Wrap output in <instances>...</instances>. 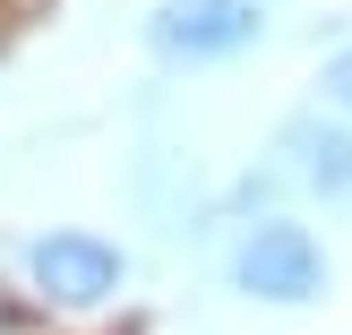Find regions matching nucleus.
<instances>
[{"instance_id": "obj_2", "label": "nucleus", "mask_w": 352, "mask_h": 335, "mask_svg": "<svg viewBox=\"0 0 352 335\" xmlns=\"http://www.w3.org/2000/svg\"><path fill=\"white\" fill-rule=\"evenodd\" d=\"M258 34H267L258 0H164V9L146 17V43L164 52V61H232Z\"/></svg>"}, {"instance_id": "obj_4", "label": "nucleus", "mask_w": 352, "mask_h": 335, "mask_svg": "<svg viewBox=\"0 0 352 335\" xmlns=\"http://www.w3.org/2000/svg\"><path fill=\"white\" fill-rule=\"evenodd\" d=\"M292 155H301V181L327 189V198H352V138L344 129H292Z\"/></svg>"}, {"instance_id": "obj_5", "label": "nucleus", "mask_w": 352, "mask_h": 335, "mask_svg": "<svg viewBox=\"0 0 352 335\" xmlns=\"http://www.w3.org/2000/svg\"><path fill=\"white\" fill-rule=\"evenodd\" d=\"M327 86H336V95L352 103V52H344V61H336V69H327Z\"/></svg>"}, {"instance_id": "obj_1", "label": "nucleus", "mask_w": 352, "mask_h": 335, "mask_svg": "<svg viewBox=\"0 0 352 335\" xmlns=\"http://www.w3.org/2000/svg\"><path fill=\"white\" fill-rule=\"evenodd\" d=\"M232 284L250 292V301H318V284H327V258H318V241L301 233V224H284V215H267V224H250V233L232 241Z\"/></svg>"}, {"instance_id": "obj_3", "label": "nucleus", "mask_w": 352, "mask_h": 335, "mask_svg": "<svg viewBox=\"0 0 352 335\" xmlns=\"http://www.w3.org/2000/svg\"><path fill=\"white\" fill-rule=\"evenodd\" d=\"M26 275L52 292V301H69V310H86V301H103V292L120 284V258L103 250L95 233H43L26 250Z\"/></svg>"}]
</instances>
